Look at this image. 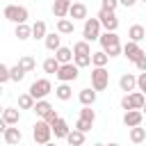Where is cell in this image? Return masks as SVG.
<instances>
[{"label": "cell", "instance_id": "1", "mask_svg": "<svg viewBox=\"0 0 146 146\" xmlns=\"http://www.w3.org/2000/svg\"><path fill=\"white\" fill-rule=\"evenodd\" d=\"M100 46H103V50L110 55V57H119L121 52H123V46H121V41H119V36H116V32H105V34H100Z\"/></svg>", "mask_w": 146, "mask_h": 146}, {"label": "cell", "instance_id": "2", "mask_svg": "<svg viewBox=\"0 0 146 146\" xmlns=\"http://www.w3.org/2000/svg\"><path fill=\"white\" fill-rule=\"evenodd\" d=\"M2 16H5L7 21L16 23V25H23V23H27L30 11H27L23 5H7V7L2 9Z\"/></svg>", "mask_w": 146, "mask_h": 146}, {"label": "cell", "instance_id": "3", "mask_svg": "<svg viewBox=\"0 0 146 146\" xmlns=\"http://www.w3.org/2000/svg\"><path fill=\"white\" fill-rule=\"evenodd\" d=\"M32 137H34V141H36V144H41V146L50 144V137H52V125H50V123H46L43 119H41V121H36V123L32 125Z\"/></svg>", "mask_w": 146, "mask_h": 146}, {"label": "cell", "instance_id": "4", "mask_svg": "<svg viewBox=\"0 0 146 146\" xmlns=\"http://www.w3.org/2000/svg\"><path fill=\"white\" fill-rule=\"evenodd\" d=\"M144 105H146V94H141V91H132V94H125L121 98V107L125 112H130V110H144Z\"/></svg>", "mask_w": 146, "mask_h": 146}, {"label": "cell", "instance_id": "5", "mask_svg": "<svg viewBox=\"0 0 146 146\" xmlns=\"http://www.w3.org/2000/svg\"><path fill=\"white\" fill-rule=\"evenodd\" d=\"M50 91H52L50 80L41 78V80H34V82L30 84V91H27V94H32V98H34V100H46V96H48Z\"/></svg>", "mask_w": 146, "mask_h": 146}, {"label": "cell", "instance_id": "6", "mask_svg": "<svg viewBox=\"0 0 146 146\" xmlns=\"http://www.w3.org/2000/svg\"><path fill=\"white\" fill-rule=\"evenodd\" d=\"M100 21L98 18H87L84 21V25H82V36H84V41H96V39H100Z\"/></svg>", "mask_w": 146, "mask_h": 146}, {"label": "cell", "instance_id": "7", "mask_svg": "<svg viewBox=\"0 0 146 146\" xmlns=\"http://www.w3.org/2000/svg\"><path fill=\"white\" fill-rule=\"evenodd\" d=\"M107 84H110V73H107V68H96V66H94V71H91V89L105 91Z\"/></svg>", "mask_w": 146, "mask_h": 146}, {"label": "cell", "instance_id": "8", "mask_svg": "<svg viewBox=\"0 0 146 146\" xmlns=\"http://www.w3.org/2000/svg\"><path fill=\"white\" fill-rule=\"evenodd\" d=\"M96 18H98V21H100V25L105 27V32H116V30H119V18H116V14H114V11L100 9Z\"/></svg>", "mask_w": 146, "mask_h": 146}, {"label": "cell", "instance_id": "9", "mask_svg": "<svg viewBox=\"0 0 146 146\" xmlns=\"http://www.w3.org/2000/svg\"><path fill=\"white\" fill-rule=\"evenodd\" d=\"M78 75H80V68H78L73 62H71V64H62V68L57 71V80H59V82H66V84H68V82H75Z\"/></svg>", "mask_w": 146, "mask_h": 146}, {"label": "cell", "instance_id": "10", "mask_svg": "<svg viewBox=\"0 0 146 146\" xmlns=\"http://www.w3.org/2000/svg\"><path fill=\"white\" fill-rule=\"evenodd\" d=\"M123 55H125L130 62H135V64H137V59H139L141 55H146V52L141 50V46H139V43H135V41H128V43L123 46Z\"/></svg>", "mask_w": 146, "mask_h": 146}, {"label": "cell", "instance_id": "11", "mask_svg": "<svg viewBox=\"0 0 146 146\" xmlns=\"http://www.w3.org/2000/svg\"><path fill=\"white\" fill-rule=\"evenodd\" d=\"M141 121H144L141 110H130L123 114V125H128V128H137V125H141Z\"/></svg>", "mask_w": 146, "mask_h": 146}, {"label": "cell", "instance_id": "12", "mask_svg": "<svg viewBox=\"0 0 146 146\" xmlns=\"http://www.w3.org/2000/svg\"><path fill=\"white\" fill-rule=\"evenodd\" d=\"M2 139H5V144H9V146H16V144H21V139H23V132H21L18 128H14V125H7V130L2 132Z\"/></svg>", "mask_w": 146, "mask_h": 146}, {"label": "cell", "instance_id": "13", "mask_svg": "<svg viewBox=\"0 0 146 146\" xmlns=\"http://www.w3.org/2000/svg\"><path fill=\"white\" fill-rule=\"evenodd\" d=\"M119 87H121V91L132 94L135 87H137V75H132V73H123V75L119 78Z\"/></svg>", "mask_w": 146, "mask_h": 146}, {"label": "cell", "instance_id": "14", "mask_svg": "<svg viewBox=\"0 0 146 146\" xmlns=\"http://www.w3.org/2000/svg\"><path fill=\"white\" fill-rule=\"evenodd\" d=\"M18 121H21V112L16 107H5L0 123H5V125H18Z\"/></svg>", "mask_w": 146, "mask_h": 146}, {"label": "cell", "instance_id": "15", "mask_svg": "<svg viewBox=\"0 0 146 146\" xmlns=\"http://www.w3.org/2000/svg\"><path fill=\"white\" fill-rule=\"evenodd\" d=\"M68 132H71V128H68V123L59 116L55 123H52V135H55V139H66L68 137Z\"/></svg>", "mask_w": 146, "mask_h": 146}, {"label": "cell", "instance_id": "16", "mask_svg": "<svg viewBox=\"0 0 146 146\" xmlns=\"http://www.w3.org/2000/svg\"><path fill=\"white\" fill-rule=\"evenodd\" d=\"M71 0H55L52 2V14L57 16V18H66L68 16V11H71Z\"/></svg>", "mask_w": 146, "mask_h": 146}, {"label": "cell", "instance_id": "17", "mask_svg": "<svg viewBox=\"0 0 146 146\" xmlns=\"http://www.w3.org/2000/svg\"><path fill=\"white\" fill-rule=\"evenodd\" d=\"M68 16H71L73 21H87V5H84V2H73Z\"/></svg>", "mask_w": 146, "mask_h": 146}, {"label": "cell", "instance_id": "18", "mask_svg": "<svg viewBox=\"0 0 146 146\" xmlns=\"http://www.w3.org/2000/svg\"><path fill=\"white\" fill-rule=\"evenodd\" d=\"M78 100L82 103V107H91L96 103V89H82L78 94Z\"/></svg>", "mask_w": 146, "mask_h": 146}, {"label": "cell", "instance_id": "19", "mask_svg": "<svg viewBox=\"0 0 146 146\" xmlns=\"http://www.w3.org/2000/svg\"><path fill=\"white\" fill-rule=\"evenodd\" d=\"M43 41H46V48L52 50V52H57V50L62 48V36H59V32H50Z\"/></svg>", "mask_w": 146, "mask_h": 146}, {"label": "cell", "instance_id": "20", "mask_svg": "<svg viewBox=\"0 0 146 146\" xmlns=\"http://www.w3.org/2000/svg\"><path fill=\"white\" fill-rule=\"evenodd\" d=\"M55 57H57V62L59 64H71L73 59H75V52L71 50V48H66V46H62L57 52H55Z\"/></svg>", "mask_w": 146, "mask_h": 146}, {"label": "cell", "instance_id": "21", "mask_svg": "<svg viewBox=\"0 0 146 146\" xmlns=\"http://www.w3.org/2000/svg\"><path fill=\"white\" fill-rule=\"evenodd\" d=\"M107 62H110V55H107L105 50L91 52V64H94L96 68H105V66H107Z\"/></svg>", "mask_w": 146, "mask_h": 146}, {"label": "cell", "instance_id": "22", "mask_svg": "<svg viewBox=\"0 0 146 146\" xmlns=\"http://www.w3.org/2000/svg\"><path fill=\"white\" fill-rule=\"evenodd\" d=\"M128 36H130V41L139 43L141 39H146V27H144V25H132V27L128 30Z\"/></svg>", "mask_w": 146, "mask_h": 146}, {"label": "cell", "instance_id": "23", "mask_svg": "<svg viewBox=\"0 0 146 146\" xmlns=\"http://www.w3.org/2000/svg\"><path fill=\"white\" fill-rule=\"evenodd\" d=\"M73 23H75V21H71V18H59V21H57V32H59V34H73V30H75Z\"/></svg>", "mask_w": 146, "mask_h": 146}, {"label": "cell", "instance_id": "24", "mask_svg": "<svg viewBox=\"0 0 146 146\" xmlns=\"http://www.w3.org/2000/svg\"><path fill=\"white\" fill-rule=\"evenodd\" d=\"M66 141H68V146H84V132H80V130L73 128V130L68 132Z\"/></svg>", "mask_w": 146, "mask_h": 146}, {"label": "cell", "instance_id": "25", "mask_svg": "<svg viewBox=\"0 0 146 146\" xmlns=\"http://www.w3.org/2000/svg\"><path fill=\"white\" fill-rule=\"evenodd\" d=\"M55 96H57L59 100H71V96H73V89H71L66 82H62V84L55 89Z\"/></svg>", "mask_w": 146, "mask_h": 146}, {"label": "cell", "instance_id": "26", "mask_svg": "<svg viewBox=\"0 0 146 146\" xmlns=\"http://www.w3.org/2000/svg\"><path fill=\"white\" fill-rule=\"evenodd\" d=\"M34 105H36V100L32 98V94H21L18 96V107L21 110H34Z\"/></svg>", "mask_w": 146, "mask_h": 146}, {"label": "cell", "instance_id": "27", "mask_svg": "<svg viewBox=\"0 0 146 146\" xmlns=\"http://www.w3.org/2000/svg\"><path fill=\"white\" fill-rule=\"evenodd\" d=\"M146 139V128L137 125V128H130V141L132 144H141Z\"/></svg>", "mask_w": 146, "mask_h": 146}, {"label": "cell", "instance_id": "28", "mask_svg": "<svg viewBox=\"0 0 146 146\" xmlns=\"http://www.w3.org/2000/svg\"><path fill=\"white\" fill-rule=\"evenodd\" d=\"M46 36H48L46 23H43V21H36V23L32 25V39H46Z\"/></svg>", "mask_w": 146, "mask_h": 146}, {"label": "cell", "instance_id": "29", "mask_svg": "<svg viewBox=\"0 0 146 146\" xmlns=\"http://www.w3.org/2000/svg\"><path fill=\"white\" fill-rule=\"evenodd\" d=\"M73 52L75 55H91V46H89V41H75L73 43Z\"/></svg>", "mask_w": 146, "mask_h": 146}, {"label": "cell", "instance_id": "30", "mask_svg": "<svg viewBox=\"0 0 146 146\" xmlns=\"http://www.w3.org/2000/svg\"><path fill=\"white\" fill-rule=\"evenodd\" d=\"M59 68H62V64L57 62V57H48V59L43 62V71H46V73H55V75H57Z\"/></svg>", "mask_w": 146, "mask_h": 146}, {"label": "cell", "instance_id": "31", "mask_svg": "<svg viewBox=\"0 0 146 146\" xmlns=\"http://www.w3.org/2000/svg\"><path fill=\"white\" fill-rule=\"evenodd\" d=\"M16 36H18L21 41L30 39V36H32V25H27V23H23V25H16Z\"/></svg>", "mask_w": 146, "mask_h": 146}, {"label": "cell", "instance_id": "32", "mask_svg": "<svg viewBox=\"0 0 146 146\" xmlns=\"http://www.w3.org/2000/svg\"><path fill=\"white\" fill-rule=\"evenodd\" d=\"M18 64L25 68V73H30V71L36 68V62H34V57H30V55H23V57L18 59Z\"/></svg>", "mask_w": 146, "mask_h": 146}, {"label": "cell", "instance_id": "33", "mask_svg": "<svg viewBox=\"0 0 146 146\" xmlns=\"http://www.w3.org/2000/svg\"><path fill=\"white\" fill-rule=\"evenodd\" d=\"M50 110H52V105H50L48 100H36V105H34V112H36V116H46Z\"/></svg>", "mask_w": 146, "mask_h": 146}, {"label": "cell", "instance_id": "34", "mask_svg": "<svg viewBox=\"0 0 146 146\" xmlns=\"http://www.w3.org/2000/svg\"><path fill=\"white\" fill-rule=\"evenodd\" d=\"M73 64H75L78 68H84V66H89V64H91V55H75Z\"/></svg>", "mask_w": 146, "mask_h": 146}, {"label": "cell", "instance_id": "35", "mask_svg": "<svg viewBox=\"0 0 146 146\" xmlns=\"http://www.w3.org/2000/svg\"><path fill=\"white\" fill-rule=\"evenodd\" d=\"M23 78H25V68H23L21 64L11 66V80H14V82H21Z\"/></svg>", "mask_w": 146, "mask_h": 146}, {"label": "cell", "instance_id": "36", "mask_svg": "<svg viewBox=\"0 0 146 146\" xmlns=\"http://www.w3.org/2000/svg\"><path fill=\"white\" fill-rule=\"evenodd\" d=\"M80 119H84V121H91V123H94V121H96V112H94L91 107H82V110H80Z\"/></svg>", "mask_w": 146, "mask_h": 146}, {"label": "cell", "instance_id": "37", "mask_svg": "<svg viewBox=\"0 0 146 146\" xmlns=\"http://www.w3.org/2000/svg\"><path fill=\"white\" fill-rule=\"evenodd\" d=\"M9 80H11V68L5 66V64H0V82L5 84V82H9Z\"/></svg>", "mask_w": 146, "mask_h": 146}, {"label": "cell", "instance_id": "38", "mask_svg": "<svg viewBox=\"0 0 146 146\" xmlns=\"http://www.w3.org/2000/svg\"><path fill=\"white\" fill-rule=\"evenodd\" d=\"M91 125H94V123H91V121H84V119H78V121H75V130H80V132H89Z\"/></svg>", "mask_w": 146, "mask_h": 146}, {"label": "cell", "instance_id": "39", "mask_svg": "<svg viewBox=\"0 0 146 146\" xmlns=\"http://www.w3.org/2000/svg\"><path fill=\"white\" fill-rule=\"evenodd\" d=\"M119 5H121L119 0H103V2H100V9H107V11H114V9L119 7Z\"/></svg>", "mask_w": 146, "mask_h": 146}, {"label": "cell", "instance_id": "40", "mask_svg": "<svg viewBox=\"0 0 146 146\" xmlns=\"http://www.w3.org/2000/svg\"><path fill=\"white\" fill-rule=\"evenodd\" d=\"M57 119H59V114L55 112V107H52V110H50V112H48V114L43 116V121H46V123H50V125H52V123H55Z\"/></svg>", "mask_w": 146, "mask_h": 146}, {"label": "cell", "instance_id": "41", "mask_svg": "<svg viewBox=\"0 0 146 146\" xmlns=\"http://www.w3.org/2000/svg\"><path fill=\"white\" fill-rule=\"evenodd\" d=\"M137 87H139L141 94H146V73H139L137 75Z\"/></svg>", "mask_w": 146, "mask_h": 146}, {"label": "cell", "instance_id": "42", "mask_svg": "<svg viewBox=\"0 0 146 146\" xmlns=\"http://www.w3.org/2000/svg\"><path fill=\"white\" fill-rule=\"evenodd\" d=\"M137 68H139V73H146V55H141L139 59H137V64H135Z\"/></svg>", "mask_w": 146, "mask_h": 146}, {"label": "cell", "instance_id": "43", "mask_svg": "<svg viewBox=\"0 0 146 146\" xmlns=\"http://www.w3.org/2000/svg\"><path fill=\"white\" fill-rule=\"evenodd\" d=\"M119 2H121V5H123V7H132V5H135V2H137V0H119Z\"/></svg>", "mask_w": 146, "mask_h": 146}, {"label": "cell", "instance_id": "44", "mask_svg": "<svg viewBox=\"0 0 146 146\" xmlns=\"http://www.w3.org/2000/svg\"><path fill=\"white\" fill-rule=\"evenodd\" d=\"M94 146H107V144H94Z\"/></svg>", "mask_w": 146, "mask_h": 146}, {"label": "cell", "instance_id": "45", "mask_svg": "<svg viewBox=\"0 0 146 146\" xmlns=\"http://www.w3.org/2000/svg\"><path fill=\"white\" fill-rule=\"evenodd\" d=\"M107 146H119V144H107Z\"/></svg>", "mask_w": 146, "mask_h": 146}, {"label": "cell", "instance_id": "46", "mask_svg": "<svg viewBox=\"0 0 146 146\" xmlns=\"http://www.w3.org/2000/svg\"><path fill=\"white\" fill-rule=\"evenodd\" d=\"M141 112H144V114H146V105H144V110H141Z\"/></svg>", "mask_w": 146, "mask_h": 146}, {"label": "cell", "instance_id": "47", "mask_svg": "<svg viewBox=\"0 0 146 146\" xmlns=\"http://www.w3.org/2000/svg\"><path fill=\"white\" fill-rule=\"evenodd\" d=\"M46 146H55V144H52V141H50V144H46Z\"/></svg>", "mask_w": 146, "mask_h": 146}, {"label": "cell", "instance_id": "48", "mask_svg": "<svg viewBox=\"0 0 146 146\" xmlns=\"http://www.w3.org/2000/svg\"><path fill=\"white\" fill-rule=\"evenodd\" d=\"M141 2H146V0H141Z\"/></svg>", "mask_w": 146, "mask_h": 146}, {"label": "cell", "instance_id": "49", "mask_svg": "<svg viewBox=\"0 0 146 146\" xmlns=\"http://www.w3.org/2000/svg\"><path fill=\"white\" fill-rule=\"evenodd\" d=\"M84 146H87V144H84Z\"/></svg>", "mask_w": 146, "mask_h": 146}]
</instances>
